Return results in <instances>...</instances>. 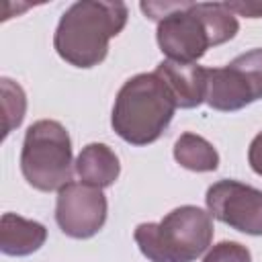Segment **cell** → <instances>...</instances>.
<instances>
[{
  "label": "cell",
  "instance_id": "1",
  "mask_svg": "<svg viewBox=\"0 0 262 262\" xmlns=\"http://www.w3.org/2000/svg\"><path fill=\"white\" fill-rule=\"evenodd\" d=\"M147 18L158 20L160 51L178 63H196L209 47L233 39L239 31L225 2H141Z\"/></svg>",
  "mask_w": 262,
  "mask_h": 262
},
{
  "label": "cell",
  "instance_id": "2",
  "mask_svg": "<svg viewBox=\"0 0 262 262\" xmlns=\"http://www.w3.org/2000/svg\"><path fill=\"white\" fill-rule=\"evenodd\" d=\"M129 8L125 2L80 0L59 18L53 47L57 55L76 68H94L108 53V41L127 25Z\"/></svg>",
  "mask_w": 262,
  "mask_h": 262
},
{
  "label": "cell",
  "instance_id": "3",
  "mask_svg": "<svg viewBox=\"0 0 262 262\" xmlns=\"http://www.w3.org/2000/svg\"><path fill=\"white\" fill-rule=\"evenodd\" d=\"M176 102L156 72L129 78L117 92L111 125L131 145H147L168 129Z\"/></svg>",
  "mask_w": 262,
  "mask_h": 262
},
{
  "label": "cell",
  "instance_id": "4",
  "mask_svg": "<svg viewBox=\"0 0 262 262\" xmlns=\"http://www.w3.org/2000/svg\"><path fill=\"white\" fill-rule=\"evenodd\" d=\"M213 217L194 205H182L158 223H139L133 239L149 262H194L213 242Z\"/></svg>",
  "mask_w": 262,
  "mask_h": 262
},
{
  "label": "cell",
  "instance_id": "5",
  "mask_svg": "<svg viewBox=\"0 0 262 262\" xmlns=\"http://www.w3.org/2000/svg\"><path fill=\"white\" fill-rule=\"evenodd\" d=\"M72 139L59 121L41 119L27 129L20 172L33 188L41 192L59 190L72 182Z\"/></svg>",
  "mask_w": 262,
  "mask_h": 262
},
{
  "label": "cell",
  "instance_id": "6",
  "mask_svg": "<svg viewBox=\"0 0 262 262\" xmlns=\"http://www.w3.org/2000/svg\"><path fill=\"white\" fill-rule=\"evenodd\" d=\"M262 98V47L233 57L223 68H207L205 102L213 111H239Z\"/></svg>",
  "mask_w": 262,
  "mask_h": 262
},
{
  "label": "cell",
  "instance_id": "7",
  "mask_svg": "<svg viewBox=\"0 0 262 262\" xmlns=\"http://www.w3.org/2000/svg\"><path fill=\"white\" fill-rule=\"evenodd\" d=\"M106 209L102 188L84 182H68L57 190L55 221L68 237L88 239L106 223Z\"/></svg>",
  "mask_w": 262,
  "mask_h": 262
},
{
  "label": "cell",
  "instance_id": "8",
  "mask_svg": "<svg viewBox=\"0 0 262 262\" xmlns=\"http://www.w3.org/2000/svg\"><path fill=\"white\" fill-rule=\"evenodd\" d=\"M205 203L217 221L248 235H262V190L237 180H219L207 188Z\"/></svg>",
  "mask_w": 262,
  "mask_h": 262
},
{
  "label": "cell",
  "instance_id": "9",
  "mask_svg": "<svg viewBox=\"0 0 262 262\" xmlns=\"http://www.w3.org/2000/svg\"><path fill=\"white\" fill-rule=\"evenodd\" d=\"M156 74L162 78L168 92L172 94L176 108H196L205 102L207 68L164 59L158 63Z\"/></svg>",
  "mask_w": 262,
  "mask_h": 262
},
{
  "label": "cell",
  "instance_id": "10",
  "mask_svg": "<svg viewBox=\"0 0 262 262\" xmlns=\"http://www.w3.org/2000/svg\"><path fill=\"white\" fill-rule=\"evenodd\" d=\"M47 239V229L35 219L4 213L0 221V250L6 256H29Z\"/></svg>",
  "mask_w": 262,
  "mask_h": 262
},
{
  "label": "cell",
  "instance_id": "11",
  "mask_svg": "<svg viewBox=\"0 0 262 262\" xmlns=\"http://www.w3.org/2000/svg\"><path fill=\"white\" fill-rule=\"evenodd\" d=\"M74 168L84 184L96 188L113 186L121 174L119 156L106 143H88L86 147H82L74 162Z\"/></svg>",
  "mask_w": 262,
  "mask_h": 262
},
{
  "label": "cell",
  "instance_id": "12",
  "mask_svg": "<svg viewBox=\"0 0 262 262\" xmlns=\"http://www.w3.org/2000/svg\"><path fill=\"white\" fill-rule=\"evenodd\" d=\"M174 160L190 172H213L219 168V154L205 137L182 133L174 143Z\"/></svg>",
  "mask_w": 262,
  "mask_h": 262
},
{
  "label": "cell",
  "instance_id": "13",
  "mask_svg": "<svg viewBox=\"0 0 262 262\" xmlns=\"http://www.w3.org/2000/svg\"><path fill=\"white\" fill-rule=\"evenodd\" d=\"M0 88H2V111H4V137L23 123L25 119V111H27V98H25V90L12 82L10 78H2L0 80Z\"/></svg>",
  "mask_w": 262,
  "mask_h": 262
},
{
  "label": "cell",
  "instance_id": "14",
  "mask_svg": "<svg viewBox=\"0 0 262 262\" xmlns=\"http://www.w3.org/2000/svg\"><path fill=\"white\" fill-rule=\"evenodd\" d=\"M203 262H252V254L237 242H219L207 252Z\"/></svg>",
  "mask_w": 262,
  "mask_h": 262
},
{
  "label": "cell",
  "instance_id": "15",
  "mask_svg": "<svg viewBox=\"0 0 262 262\" xmlns=\"http://www.w3.org/2000/svg\"><path fill=\"white\" fill-rule=\"evenodd\" d=\"M225 6L239 16H248V18H260L262 16V2L256 0H237V2H225Z\"/></svg>",
  "mask_w": 262,
  "mask_h": 262
},
{
  "label": "cell",
  "instance_id": "16",
  "mask_svg": "<svg viewBox=\"0 0 262 262\" xmlns=\"http://www.w3.org/2000/svg\"><path fill=\"white\" fill-rule=\"evenodd\" d=\"M248 162H250V168L258 176H262V131L252 139L248 147Z\"/></svg>",
  "mask_w": 262,
  "mask_h": 262
}]
</instances>
